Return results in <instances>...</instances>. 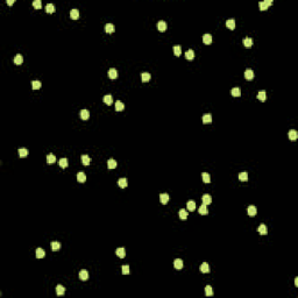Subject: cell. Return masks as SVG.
<instances>
[{"label":"cell","instance_id":"ffe728a7","mask_svg":"<svg viewBox=\"0 0 298 298\" xmlns=\"http://www.w3.org/2000/svg\"><path fill=\"white\" fill-rule=\"evenodd\" d=\"M114 30H115L114 25H112V24H107V25L105 26V32H106V33L111 34V33H114Z\"/></svg>","mask_w":298,"mask_h":298},{"label":"cell","instance_id":"bcb514c9","mask_svg":"<svg viewBox=\"0 0 298 298\" xmlns=\"http://www.w3.org/2000/svg\"><path fill=\"white\" fill-rule=\"evenodd\" d=\"M121 270H122V274H124V275H128L129 272H131V270H129V265H127V264L122 265Z\"/></svg>","mask_w":298,"mask_h":298},{"label":"cell","instance_id":"7dc6e473","mask_svg":"<svg viewBox=\"0 0 298 298\" xmlns=\"http://www.w3.org/2000/svg\"><path fill=\"white\" fill-rule=\"evenodd\" d=\"M33 6L36 8V10H40L41 6H42V3H41V0H34V1H33Z\"/></svg>","mask_w":298,"mask_h":298},{"label":"cell","instance_id":"7402d4cb","mask_svg":"<svg viewBox=\"0 0 298 298\" xmlns=\"http://www.w3.org/2000/svg\"><path fill=\"white\" fill-rule=\"evenodd\" d=\"M226 26H227V28L228 29H234L235 28V21H234V19H228L227 21H226Z\"/></svg>","mask_w":298,"mask_h":298},{"label":"cell","instance_id":"1f68e13d","mask_svg":"<svg viewBox=\"0 0 298 298\" xmlns=\"http://www.w3.org/2000/svg\"><path fill=\"white\" fill-rule=\"evenodd\" d=\"M80 158H82V163L84 165H89L90 162H91V158H90L87 155H82V156H80Z\"/></svg>","mask_w":298,"mask_h":298},{"label":"cell","instance_id":"4316f807","mask_svg":"<svg viewBox=\"0 0 298 298\" xmlns=\"http://www.w3.org/2000/svg\"><path fill=\"white\" fill-rule=\"evenodd\" d=\"M80 118L83 120H87L90 118V112L87 110H82L80 111Z\"/></svg>","mask_w":298,"mask_h":298},{"label":"cell","instance_id":"b9f144b4","mask_svg":"<svg viewBox=\"0 0 298 298\" xmlns=\"http://www.w3.org/2000/svg\"><path fill=\"white\" fill-rule=\"evenodd\" d=\"M205 295L209 296V297H211L212 295H213V290H212V286L211 285H206L205 286Z\"/></svg>","mask_w":298,"mask_h":298},{"label":"cell","instance_id":"ac0fdd59","mask_svg":"<svg viewBox=\"0 0 298 298\" xmlns=\"http://www.w3.org/2000/svg\"><path fill=\"white\" fill-rule=\"evenodd\" d=\"M124 108H125V105H124V103H121V100H117V101H115V111H118V112H121Z\"/></svg>","mask_w":298,"mask_h":298},{"label":"cell","instance_id":"8d00e7d4","mask_svg":"<svg viewBox=\"0 0 298 298\" xmlns=\"http://www.w3.org/2000/svg\"><path fill=\"white\" fill-rule=\"evenodd\" d=\"M104 103H105L106 105H112V103H113V98H112V96L107 94V96L104 97Z\"/></svg>","mask_w":298,"mask_h":298},{"label":"cell","instance_id":"ab89813d","mask_svg":"<svg viewBox=\"0 0 298 298\" xmlns=\"http://www.w3.org/2000/svg\"><path fill=\"white\" fill-rule=\"evenodd\" d=\"M59 248H61V243H59L58 241H52V242H51V249H52L54 251L58 250Z\"/></svg>","mask_w":298,"mask_h":298},{"label":"cell","instance_id":"836d02e7","mask_svg":"<svg viewBox=\"0 0 298 298\" xmlns=\"http://www.w3.org/2000/svg\"><path fill=\"white\" fill-rule=\"evenodd\" d=\"M56 162V157H55L54 154H49V155H47V163H49V164H52V163Z\"/></svg>","mask_w":298,"mask_h":298},{"label":"cell","instance_id":"cb8c5ba5","mask_svg":"<svg viewBox=\"0 0 298 298\" xmlns=\"http://www.w3.org/2000/svg\"><path fill=\"white\" fill-rule=\"evenodd\" d=\"M22 62H24V57H22V55H20V54L15 55V57H14V63L17 64V65H20V64H22Z\"/></svg>","mask_w":298,"mask_h":298},{"label":"cell","instance_id":"4fadbf2b","mask_svg":"<svg viewBox=\"0 0 298 298\" xmlns=\"http://www.w3.org/2000/svg\"><path fill=\"white\" fill-rule=\"evenodd\" d=\"M198 212H199V214H202V216H206V214L209 213V210H207L206 205L203 204V205H200V207L198 209Z\"/></svg>","mask_w":298,"mask_h":298},{"label":"cell","instance_id":"484cf974","mask_svg":"<svg viewBox=\"0 0 298 298\" xmlns=\"http://www.w3.org/2000/svg\"><path fill=\"white\" fill-rule=\"evenodd\" d=\"M115 253H117V255L119 256L120 258H124L125 256H126V251H125V248H118L117 250H115Z\"/></svg>","mask_w":298,"mask_h":298},{"label":"cell","instance_id":"603a6c76","mask_svg":"<svg viewBox=\"0 0 298 298\" xmlns=\"http://www.w3.org/2000/svg\"><path fill=\"white\" fill-rule=\"evenodd\" d=\"M77 181L79 182V183H84V182L86 181V175H85L84 172H78V174H77Z\"/></svg>","mask_w":298,"mask_h":298},{"label":"cell","instance_id":"816d5d0a","mask_svg":"<svg viewBox=\"0 0 298 298\" xmlns=\"http://www.w3.org/2000/svg\"><path fill=\"white\" fill-rule=\"evenodd\" d=\"M295 284H296V286L298 285V277H296V278H295Z\"/></svg>","mask_w":298,"mask_h":298},{"label":"cell","instance_id":"e575fe53","mask_svg":"<svg viewBox=\"0 0 298 298\" xmlns=\"http://www.w3.org/2000/svg\"><path fill=\"white\" fill-rule=\"evenodd\" d=\"M179 218L183 219V220H185V219L188 218V211H186L185 209L179 210Z\"/></svg>","mask_w":298,"mask_h":298},{"label":"cell","instance_id":"f1b7e54d","mask_svg":"<svg viewBox=\"0 0 298 298\" xmlns=\"http://www.w3.org/2000/svg\"><path fill=\"white\" fill-rule=\"evenodd\" d=\"M186 207H188V210L189 211H195L196 210V203L193 202V200H189L188 202V204H186Z\"/></svg>","mask_w":298,"mask_h":298},{"label":"cell","instance_id":"d6a6232c","mask_svg":"<svg viewBox=\"0 0 298 298\" xmlns=\"http://www.w3.org/2000/svg\"><path fill=\"white\" fill-rule=\"evenodd\" d=\"M203 122H204V124H211V122H212V115L211 114H204V115H203Z\"/></svg>","mask_w":298,"mask_h":298},{"label":"cell","instance_id":"74e56055","mask_svg":"<svg viewBox=\"0 0 298 298\" xmlns=\"http://www.w3.org/2000/svg\"><path fill=\"white\" fill-rule=\"evenodd\" d=\"M174 54H175V56H181V54H182V48H181V45H174Z\"/></svg>","mask_w":298,"mask_h":298},{"label":"cell","instance_id":"277c9868","mask_svg":"<svg viewBox=\"0 0 298 298\" xmlns=\"http://www.w3.org/2000/svg\"><path fill=\"white\" fill-rule=\"evenodd\" d=\"M257 232L260 233L261 235H265V234H268V228H267V226L263 225V224H261V225L258 226V228H257Z\"/></svg>","mask_w":298,"mask_h":298},{"label":"cell","instance_id":"c3c4849f","mask_svg":"<svg viewBox=\"0 0 298 298\" xmlns=\"http://www.w3.org/2000/svg\"><path fill=\"white\" fill-rule=\"evenodd\" d=\"M258 7H260V10H261V11H265V10L268 8V6L265 5L264 1H261V3H258Z\"/></svg>","mask_w":298,"mask_h":298},{"label":"cell","instance_id":"60d3db41","mask_svg":"<svg viewBox=\"0 0 298 298\" xmlns=\"http://www.w3.org/2000/svg\"><path fill=\"white\" fill-rule=\"evenodd\" d=\"M239 179L241 182L248 181V174H247V172H240V174H239Z\"/></svg>","mask_w":298,"mask_h":298},{"label":"cell","instance_id":"83f0119b","mask_svg":"<svg viewBox=\"0 0 298 298\" xmlns=\"http://www.w3.org/2000/svg\"><path fill=\"white\" fill-rule=\"evenodd\" d=\"M231 94H232L233 97H240L241 96V91H240L239 87H233V89L231 90Z\"/></svg>","mask_w":298,"mask_h":298},{"label":"cell","instance_id":"d6986e66","mask_svg":"<svg viewBox=\"0 0 298 298\" xmlns=\"http://www.w3.org/2000/svg\"><path fill=\"white\" fill-rule=\"evenodd\" d=\"M107 168L108 169H115L117 168V161L113 160V158H110L107 161Z\"/></svg>","mask_w":298,"mask_h":298},{"label":"cell","instance_id":"2e32d148","mask_svg":"<svg viewBox=\"0 0 298 298\" xmlns=\"http://www.w3.org/2000/svg\"><path fill=\"white\" fill-rule=\"evenodd\" d=\"M203 42H204L205 44H211L212 36L210 35V34H204V35H203Z\"/></svg>","mask_w":298,"mask_h":298},{"label":"cell","instance_id":"7a4b0ae2","mask_svg":"<svg viewBox=\"0 0 298 298\" xmlns=\"http://www.w3.org/2000/svg\"><path fill=\"white\" fill-rule=\"evenodd\" d=\"M254 71L251 70V69H247L246 71H244V78H246L247 80H251L254 78Z\"/></svg>","mask_w":298,"mask_h":298},{"label":"cell","instance_id":"d4e9b609","mask_svg":"<svg viewBox=\"0 0 298 298\" xmlns=\"http://www.w3.org/2000/svg\"><path fill=\"white\" fill-rule=\"evenodd\" d=\"M127 184H128V182H127L126 178H120L119 181H118V185H119L121 189L127 188Z\"/></svg>","mask_w":298,"mask_h":298},{"label":"cell","instance_id":"5b68a950","mask_svg":"<svg viewBox=\"0 0 298 298\" xmlns=\"http://www.w3.org/2000/svg\"><path fill=\"white\" fill-rule=\"evenodd\" d=\"M156 27H157V29L160 32H165V29H167V22H165V21H158L157 25H156Z\"/></svg>","mask_w":298,"mask_h":298},{"label":"cell","instance_id":"30bf717a","mask_svg":"<svg viewBox=\"0 0 298 298\" xmlns=\"http://www.w3.org/2000/svg\"><path fill=\"white\" fill-rule=\"evenodd\" d=\"M58 164H59V167H61V168H63V169H65V168L68 167V164H69V162H68V158H66V157H62V158H59V161H58Z\"/></svg>","mask_w":298,"mask_h":298},{"label":"cell","instance_id":"ee69618b","mask_svg":"<svg viewBox=\"0 0 298 298\" xmlns=\"http://www.w3.org/2000/svg\"><path fill=\"white\" fill-rule=\"evenodd\" d=\"M32 87H33V90H37L41 87V82L40 80H33L32 82Z\"/></svg>","mask_w":298,"mask_h":298},{"label":"cell","instance_id":"e0dca14e","mask_svg":"<svg viewBox=\"0 0 298 298\" xmlns=\"http://www.w3.org/2000/svg\"><path fill=\"white\" fill-rule=\"evenodd\" d=\"M253 39H250V37H246V39H243V45L246 48H251V45H253Z\"/></svg>","mask_w":298,"mask_h":298},{"label":"cell","instance_id":"8fae6325","mask_svg":"<svg viewBox=\"0 0 298 298\" xmlns=\"http://www.w3.org/2000/svg\"><path fill=\"white\" fill-rule=\"evenodd\" d=\"M107 75H108V77L111 78V79H115V78L118 77V71L115 70V69H110L108 70V72H107Z\"/></svg>","mask_w":298,"mask_h":298},{"label":"cell","instance_id":"681fc988","mask_svg":"<svg viewBox=\"0 0 298 298\" xmlns=\"http://www.w3.org/2000/svg\"><path fill=\"white\" fill-rule=\"evenodd\" d=\"M264 3H265V5H267V6H270V5H272V1H271V0H265Z\"/></svg>","mask_w":298,"mask_h":298},{"label":"cell","instance_id":"3957f363","mask_svg":"<svg viewBox=\"0 0 298 298\" xmlns=\"http://www.w3.org/2000/svg\"><path fill=\"white\" fill-rule=\"evenodd\" d=\"M202 200H203V204H205V205H209V204H211V203H212V198H211V196H210L209 193L203 195Z\"/></svg>","mask_w":298,"mask_h":298},{"label":"cell","instance_id":"f546056e","mask_svg":"<svg viewBox=\"0 0 298 298\" xmlns=\"http://www.w3.org/2000/svg\"><path fill=\"white\" fill-rule=\"evenodd\" d=\"M151 78V75L149 72H143L142 75H141V79H142V82H149Z\"/></svg>","mask_w":298,"mask_h":298},{"label":"cell","instance_id":"f907efd6","mask_svg":"<svg viewBox=\"0 0 298 298\" xmlns=\"http://www.w3.org/2000/svg\"><path fill=\"white\" fill-rule=\"evenodd\" d=\"M6 3H7V5L11 6V5H13V4H14V0H7Z\"/></svg>","mask_w":298,"mask_h":298},{"label":"cell","instance_id":"4dcf8cb0","mask_svg":"<svg viewBox=\"0 0 298 298\" xmlns=\"http://www.w3.org/2000/svg\"><path fill=\"white\" fill-rule=\"evenodd\" d=\"M44 256H45V251L43 250L42 248L36 249V257H37V258H43Z\"/></svg>","mask_w":298,"mask_h":298},{"label":"cell","instance_id":"9a60e30c","mask_svg":"<svg viewBox=\"0 0 298 298\" xmlns=\"http://www.w3.org/2000/svg\"><path fill=\"white\" fill-rule=\"evenodd\" d=\"M174 267L176 268L177 270L182 269V268H183V261H182L181 258H176V260L174 261Z\"/></svg>","mask_w":298,"mask_h":298},{"label":"cell","instance_id":"f35d334b","mask_svg":"<svg viewBox=\"0 0 298 298\" xmlns=\"http://www.w3.org/2000/svg\"><path fill=\"white\" fill-rule=\"evenodd\" d=\"M28 155V149L26 148H20L19 149V156L20 157H26Z\"/></svg>","mask_w":298,"mask_h":298},{"label":"cell","instance_id":"44dd1931","mask_svg":"<svg viewBox=\"0 0 298 298\" xmlns=\"http://www.w3.org/2000/svg\"><path fill=\"white\" fill-rule=\"evenodd\" d=\"M193 57H195V51L192 49H189L188 51L185 52V58L189 59V61H192Z\"/></svg>","mask_w":298,"mask_h":298},{"label":"cell","instance_id":"5bb4252c","mask_svg":"<svg viewBox=\"0 0 298 298\" xmlns=\"http://www.w3.org/2000/svg\"><path fill=\"white\" fill-rule=\"evenodd\" d=\"M200 271H202L203 274H209V272H210V265L207 264L206 262H204L202 265H200Z\"/></svg>","mask_w":298,"mask_h":298},{"label":"cell","instance_id":"52a82bcc","mask_svg":"<svg viewBox=\"0 0 298 298\" xmlns=\"http://www.w3.org/2000/svg\"><path fill=\"white\" fill-rule=\"evenodd\" d=\"M169 199H170V197L168 193H161L160 195V202L162 203V204H167V203L169 202Z\"/></svg>","mask_w":298,"mask_h":298},{"label":"cell","instance_id":"7c38bea8","mask_svg":"<svg viewBox=\"0 0 298 298\" xmlns=\"http://www.w3.org/2000/svg\"><path fill=\"white\" fill-rule=\"evenodd\" d=\"M64 293H65V289H64L63 285H61V284H58V285L56 286V295L57 296H63Z\"/></svg>","mask_w":298,"mask_h":298},{"label":"cell","instance_id":"8992f818","mask_svg":"<svg viewBox=\"0 0 298 298\" xmlns=\"http://www.w3.org/2000/svg\"><path fill=\"white\" fill-rule=\"evenodd\" d=\"M70 18L73 20H77L78 18H79V11H78L77 8H72L70 12Z\"/></svg>","mask_w":298,"mask_h":298},{"label":"cell","instance_id":"6da1fadb","mask_svg":"<svg viewBox=\"0 0 298 298\" xmlns=\"http://www.w3.org/2000/svg\"><path fill=\"white\" fill-rule=\"evenodd\" d=\"M288 136H289V140L296 141V140H297V137H298V133L295 131V129H291V131H289Z\"/></svg>","mask_w":298,"mask_h":298},{"label":"cell","instance_id":"d590c367","mask_svg":"<svg viewBox=\"0 0 298 298\" xmlns=\"http://www.w3.org/2000/svg\"><path fill=\"white\" fill-rule=\"evenodd\" d=\"M265 98H267V96H265V91H264V90H262V91H260V92L257 93V99H258V100L264 101Z\"/></svg>","mask_w":298,"mask_h":298},{"label":"cell","instance_id":"7bdbcfd3","mask_svg":"<svg viewBox=\"0 0 298 298\" xmlns=\"http://www.w3.org/2000/svg\"><path fill=\"white\" fill-rule=\"evenodd\" d=\"M202 177H203V182H204V183H210V182H211L210 175L207 174V172H203V174H202Z\"/></svg>","mask_w":298,"mask_h":298},{"label":"cell","instance_id":"ba28073f","mask_svg":"<svg viewBox=\"0 0 298 298\" xmlns=\"http://www.w3.org/2000/svg\"><path fill=\"white\" fill-rule=\"evenodd\" d=\"M79 278L82 279V281H87V278H89V272H87V270L83 269L79 271Z\"/></svg>","mask_w":298,"mask_h":298},{"label":"cell","instance_id":"f6af8a7d","mask_svg":"<svg viewBox=\"0 0 298 298\" xmlns=\"http://www.w3.org/2000/svg\"><path fill=\"white\" fill-rule=\"evenodd\" d=\"M45 12L47 13H54L55 12V7L52 4H48L47 6H45Z\"/></svg>","mask_w":298,"mask_h":298},{"label":"cell","instance_id":"9c48e42d","mask_svg":"<svg viewBox=\"0 0 298 298\" xmlns=\"http://www.w3.org/2000/svg\"><path fill=\"white\" fill-rule=\"evenodd\" d=\"M247 212H248V216H249V217H255V216H256V212H257V210H256V207L254 206V205H250V206L248 207V210H247Z\"/></svg>","mask_w":298,"mask_h":298}]
</instances>
